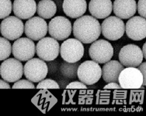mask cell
<instances>
[{
  "label": "cell",
  "mask_w": 146,
  "mask_h": 116,
  "mask_svg": "<svg viewBox=\"0 0 146 116\" xmlns=\"http://www.w3.org/2000/svg\"><path fill=\"white\" fill-rule=\"evenodd\" d=\"M72 33L76 39L82 43H91L97 40L101 34L100 23L95 17L82 16L74 22Z\"/></svg>",
  "instance_id": "obj_1"
},
{
  "label": "cell",
  "mask_w": 146,
  "mask_h": 116,
  "mask_svg": "<svg viewBox=\"0 0 146 116\" xmlns=\"http://www.w3.org/2000/svg\"><path fill=\"white\" fill-rule=\"evenodd\" d=\"M59 53L65 61L74 64L82 58L84 55V47L79 40L70 38L62 43Z\"/></svg>",
  "instance_id": "obj_2"
},
{
  "label": "cell",
  "mask_w": 146,
  "mask_h": 116,
  "mask_svg": "<svg viewBox=\"0 0 146 116\" xmlns=\"http://www.w3.org/2000/svg\"><path fill=\"white\" fill-rule=\"evenodd\" d=\"M79 79L86 85H93L101 78L102 69L93 60H86L79 66L77 70Z\"/></svg>",
  "instance_id": "obj_3"
},
{
  "label": "cell",
  "mask_w": 146,
  "mask_h": 116,
  "mask_svg": "<svg viewBox=\"0 0 146 116\" xmlns=\"http://www.w3.org/2000/svg\"><path fill=\"white\" fill-rule=\"evenodd\" d=\"M101 33L106 39L112 41L119 40L125 33V24L117 16H109L105 18L102 23Z\"/></svg>",
  "instance_id": "obj_4"
},
{
  "label": "cell",
  "mask_w": 146,
  "mask_h": 116,
  "mask_svg": "<svg viewBox=\"0 0 146 116\" xmlns=\"http://www.w3.org/2000/svg\"><path fill=\"white\" fill-rule=\"evenodd\" d=\"M48 72V66L40 58H31L23 67L24 76L31 82H40L44 79Z\"/></svg>",
  "instance_id": "obj_5"
},
{
  "label": "cell",
  "mask_w": 146,
  "mask_h": 116,
  "mask_svg": "<svg viewBox=\"0 0 146 116\" xmlns=\"http://www.w3.org/2000/svg\"><path fill=\"white\" fill-rule=\"evenodd\" d=\"M89 54L93 61L97 64H105L112 58L113 47L107 40H95L90 46Z\"/></svg>",
  "instance_id": "obj_6"
},
{
  "label": "cell",
  "mask_w": 146,
  "mask_h": 116,
  "mask_svg": "<svg viewBox=\"0 0 146 116\" xmlns=\"http://www.w3.org/2000/svg\"><path fill=\"white\" fill-rule=\"evenodd\" d=\"M60 46L53 37H43L38 40L36 45V54L39 58L44 61H51L58 57Z\"/></svg>",
  "instance_id": "obj_7"
},
{
  "label": "cell",
  "mask_w": 146,
  "mask_h": 116,
  "mask_svg": "<svg viewBox=\"0 0 146 116\" xmlns=\"http://www.w3.org/2000/svg\"><path fill=\"white\" fill-rule=\"evenodd\" d=\"M72 26L70 20L64 16H56L49 22L48 31L51 37L57 40L67 39L72 33Z\"/></svg>",
  "instance_id": "obj_8"
},
{
  "label": "cell",
  "mask_w": 146,
  "mask_h": 116,
  "mask_svg": "<svg viewBox=\"0 0 146 116\" xmlns=\"http://www.w3.org/2000/svg\"><path fill=\"white\" fill-rule=\"evenodd\" d=\"M118 58L120 63L126 68H137L143 60L142 51L138 46L127 44L120 50Z\"/></svg>",
  "instance_id": "obj_9"
},
{
  "label": "cell",
  "mask_w": 146,
  "mask_h": 116,
  "mask_svg": "<svg viewBox=\"0 0 146 116\" xmlns=\"http://www.w3.org/2000/svg\"><path fill=\"white\" fill-rule=\"evenodd\" d=\"M0 32L3 37L9 40L20 38L24 32V25L22 20L17 16H7L0 24Z\"/></svg>",
  "instance_id": "obj_10"
},
{
  "label": "cell",
  "mask_w": 146,
  "mask_h": 116,
  "mask_svg": "<svg viewBox=\"0 0 146 116\" xmlns=\"http://www.w3.org/2000/svg\"><path fill=\"white\" fill-rule=\"evenodd\" d=\"M35 53V44L28 37H20L12 45V54L16 59L20 61H27L34 57Z\"/></svg>",
  "instance_id": "obj_11"
},
{
  "label": "cell",
  "mask_w": 146,
  "mask_h": 116,
  "mask_svg": "<svg viewBox=\"0 0 146 116\" xmlns=\"http://www.w3.org/2000/svg\"><path fill=\"white\" fill-rule=\"evenodd\" d=\"M118 83L124 89H138L143 85V76L138 68H124L119 74Z\"/></svg>",
  "instance_id": "obj_12"
},
{
  "label": "cell",
  "mask_w": 146,
  "mask_h": 116,
  "mask_svg": "<svg viewBox=\"0 0 146 116\" xmlns=\"http://www.w3.org/2000/svg\"><path fill=\"white\" fill-rule=\"evenodd\" d=\"M23 74V64L16 58L4 60L0 66V75L7 82H16L22 77Z\"/></svg>",
  "instance_id": "obj_13"
},
{
  "label": "cell",
  "mask_w": 146,
  "mask_h": 116,
  "mask_svg": "<svg viewBox=\"0 0 146 116\" xmlns=\"http://www.w3.org/2000/svg\"><path fill=\"white\" fill-rule=\"evenodd\" d=\"M48 24L44 19L40 16H32L24 24V33L31 40L38 41L46 36Z\"/></svg>",
  "instance_id": "obj_14"
},
{
  "label": "cell",
  "mask_w": 146,
  "mask_h": 116,
  "mask_svg": "<svg viewBox=\"0 0 146 116\" xmlns=\"http://www.w3.org/2000/svg\"><path fill=\"white\" fill-rule=\"evenodd\" d=\"M125 26V32L131 40L138 41L146 37V20L141 16H132Z\"/></svg>",
  "instance_id": "obj_15"
},
{
  "label": "cell",
  "mask_w": 146,
  "mask_h": 116,
  "mask_svg": "<svg viewBox=\"0 0 146 116\" xmlns=\"http://www.w3.org/2000/svg\"><path fill=\"white\" fill-rule=\"evenodd\" d=\"M12 11L20 20H28L35 14L36 3L34 0H14Z\"/></svg>",
  "instance_id": "obj_16"
},
{
  "label": "cell",
  "mask_w": 146,
  "mask_h": 116,
  "mask_svg": "<svg viewBox=\"0 0 146 116\" xmlns=\"http://www.w3.org/2000/svg\"><path fill=\"white\" fill-rule=\"evenodd\" d=\"M89 11L96 19H105L111 14L113 3L111 0H90Z\"/></svg>",
  "instance_id": "obj_17"
},
{
  "label": "cell",
  "mask_w": 146,
  "mask_h": 116,
  "mask_svg": "<svg viewBox=\"0 0 146 116\" xmlns=\"http://www.w3.org/2000/svg\"><path fill=\"white\" fill-rule=\"evenodd\" d=\"M113 10L116 16L121 19H129L136 13L137 3L135 0H115Z\"/></svg>",
  "instance_id": "obj_18"
},
{
  "label": "cell",
  "mask_w": 146,
  "mask_h": 116,
  "mask_svg": "<svg viewBox=\"0 0 146 116\" xmlns=\"http://www.w3.org/2000/svg\"><path fill=\"white\" fill-rule=\"evenodd\" d=\"M62 8L67 16L76 19L83 16L87 9L86 0H64Z\"/></svg>",
  "instance_id": "obj_19"
},
{
  "label": "cell",
  "mask_w": 146,
  "mask_h": 116,
  "mask_svg": "<svg viewBox=\"0 0 146 116\" xmlns=\"http://www.w3.org/2000/svg\"><path fill=\"white\" fill-rule=\"evenodd\" d=\"M124 66L117 60H109L102 68V77L106 82H118V77Z\"/></svg>",
  "instance_id": "obj_20"
},
{
  "label": "cell",
  "mask_w": 146,
  "mask_h": 116,
  "mask_svg": "<svg viewBox=\"0 0 146 116\" xmlns=\"http://www.w3.org/2000/svg\"><path fill=\"white\" fill-rule=\"evenodd\" d=\"M36 12L43 19H51L56 14L57 6L52 0H41L36 5Z\"/></svg>",
  "instance_id": "obj_21"
},
{
  "label": "cell",
  "mask_w": 146,
  "mask_h": 116,
  "mask_svg": "<svg viewBox=\"0 0 146 116\" xmlns=\"http://www.w3.org/2000/svg\"><path fill=\"white\" fill-rule=\"evenodd\" d=\"M12 53V45L5 37H0V61L7 59Z\"/></svg>",
  "instance_id": "obj_22"
},
{
  "label": "cell",
  "mask_w": 146,
  "mask_h": 116,
  "mask_svg": "<svg viewBox=\"0 0 146 116\" xmlns=\"http://www.w3.org/2000/svg\"><path fill=\"white\" fill-rule=\"evenodd\" d=\"M13 10L11 0H0V20L9 16Z\"/></svg>",
  "instance_id": "obj_23"
},
{
  "label": "cell",
  "mask_w": 146,
  "mask_h": 116,
  "mask_svg": "<svg viewBox=\"0 0 146 116\" xmlns=\"http://www.w3.org/2000/svg\"><path fill=\"white\" fill-rule=\"evenodd\" d=\"M36 88H51V89H56L59 88L58 84L51 79H44L40 81L39 84L36 85Z\"/></svg>",
  "instance_id": "obj_24"
},
{
  "label": "cell",
  "mask_w": 146,
  "mask_h": 116,
  "mask_svg": "<svg viewBox=\"0 0 146 116\" xmlns=\"http://www.w3.org/2000/svg\"><path fill=\"white\" fill-rule=\"evenodd\" d=\"M35 86L29 80H18L13 85V88H34Z\"/></svg>",
  "instance_id": "obj_25"
},
{
  "label": "cell",
  "mask_w": 146,
  "mask_h": 116,
  "mask_svg": "<svg viewBox=\"0 0 146 116\" xmlns=\"http://www.w3.org/2000/svg\"><path fill=\"white\" fill-rule=\"evenodd\" d=\"M146 0H139L137 4V10L141 16L145 18L146 17Z\"/></svg>",
  "instance_id": "obj_26"
},
{
  "label": "cell",
  "mask_w": 146,
  "mask_h": 116,
  "mask_svg": "<svg viewBox=\"0 0 146 116\" xmlns=\"http://www.w3.org/2000/svg\"><path fill=\"white\" fill-rule=\"evenodd\" d=\"M68 89L70 88H79V89H86L87 88L86 85L83 84L82 82H79V81H73V82L70 83L69 85L67 86Z\"/></svg>",
  "instance_id": "obj_27"
},
{
  "label": "cell",
  "mask_w": 146,
  "mask_h": 116,
  "mask_svg": "<svg viewBox=\"0 0 146 116\" xmlns=\"http://www.w3.org/2000/svg\"><path fill=\"white\" fill-rule=\"evenodd\" d=\"M145 68H146V63H141L139 65V68L138 70L141 71V73L143 76V85H146V72H145Z\"/></svg>",
  "instance_id": "obj_28"
},
{
  "label": "cell",
  "mask_w": 146,
  "mask_h": 116,
  "mask_svg": "<svg viewBox=\"0 0 146 116\" xmlns=\"http://www.w3.org/2000/svg\"><path fill=\"white\" fill-rule=\"evenodd\" d=\"M105 89H113V88H117V89H119V88H121L120 85H118L117 83L116 82H110L109 85H107L105 87H104Z\"/></svg>",
  "instance_id": "obj_29"
},
{
  "label": "cell",
  "mask_w": 146,
  "mask_h": 116,
  "mask_svg": "<svg viewBox=\"0 0 146 116\" xmlns=\"http://www.w3.org/2000/svg\"><path fill=\"white\" fill-rule=\"evenodd\" d=\"M0 88H6V89H9V88H10V85L5 80L0 79Z\"/></svg>",
  "instance_id": "obj_30"
},
{
  "label": "cell",
  "mask_w": 146,
  "mask_h": 116,
  "mask_svg": "<svg viewBox=\"0 0 146 116\" xmlns=\"http://www.w3.org/2000/svg\"><path fill=\"white\" fill-rule=\"evenodd\" d=\"M145 47H146V43H145L143 44V48H142V54H143V57H145V59L146 58V54H145Z\"/></svg>",
  "instance_id": "obj_31"
}]
</instances>
